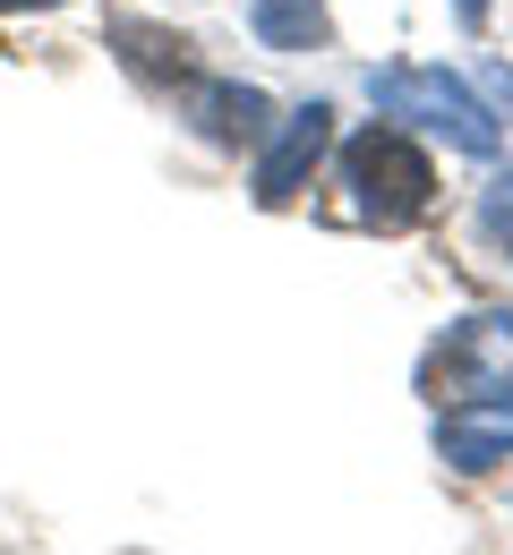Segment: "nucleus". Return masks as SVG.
I'll use <instances>...</instances> for the list:
<instances>
[{
  "label": "nucleus",
  "mask_w": 513,
  "mask_h": 555,
  "mask_svg": "<svg viewBox=\"0 0 513 555\" xmlns=\"http://www.w3.org/2000/svg\"><path fill=\"white\" fill-rule=\"evenodd\" d=\"M437 453L453 470H497L513 453V393H462V402H437Z\"/></svg>",
  "instance_id": "obj_4"
},
{
  "label": "nucleus",
  "mask_w": 513,
  "mask_h": 555,
  "mask_svg": "<svg viewBox=\"0 0 513 555\" xmlns=\"http://www.w3.org/2000/svg\"><path fill=\"white\" fill-rule=\"evenodd\" d=\"M248 26H257L274 52H317V43H325V0H257Z\"/></svg>",
  "instance_id": "obj_7"
},
{
  "label": "nucleus",
  "mask_w": 513,
  "mask_h": 555,
  "mask_svg": "<svg viewBox=\"0 0 513 555\" xmlns=\"http://www.w3.org/2000/svg\"><path fill=\"white\" fill-rule=\"evenodd\" d=\"M368 94H376L385 120H420V129H437V138L462 145V154H497V120H488V103H479L462 77H445V69H376Z\"/></svg>",
  "instance_id": "obj_2"
},
{
  "label": "nucleus",
  "mask_w": 513,
  "mask_h": 555,
  "mask_svg": "<svg viewBox=\"0 0 513 555\" xmlns=\"http://www.w3.org/2000/svg\"><path fill=\"white\" fill-rule=\"evenodd\" d=\"M513 385V325L505 317H471L428 350V393L462 402V393H505Z\"/></svg>",
  "instance_id": "obj_3"
},
{
  "label": "nucleus",
  "mask_w": 513,
  "mask_h": 555,
  "mask_svg": "<svg viewBox=\"0 0 513 555\" xmlns=\"http://www.w3.org/2000/svg\"><path fill=\"white\" fill-rule=\"evenodd\" d=\"M343 189H351V214L376 222V231H402V222H420L428 214V154L411 138H394V129H360V138L343 145Z\"/></svg>",
  "instance_id": "obj_1"
},
{
  "label": "nucleus",
  "mask_w": 513,
  "mask_h": 555,
  "mask_svg": "<svg viewBox=\"0 0 513 555\" xmlns=\"http://www.w3.org/2000/svg\"><path fill=\"white\" fill-rule=\"evenodd\" d=\"M479 222H488V231H497V240L513 248V171H497V180H488V197H479Z\"/></svg>",
  "instance_id": "obj_9"
},
{
  "label": "nucleus",
  "mask_w": 513,
  "mask_h": 555,
  "mask_svg": "<svg viewBox=\"0 0 513 555\" xmlns=\"http://www.w3.org/2000/svg\"><path fill=\"white\" fill-rule=\"evenodd\" d=\"M325 129H334V112H325V103H308V112L283 120L274 154L257 163V206H292L299 180H308V171H317V154H325Z\"/></svg>",
  "instance_id": "obj_5"
},
{
  "label": "nucleus",
  "mask_w": 513,
  "mask_h": 555,
  "mask_svg": "<svg viewBox=\"0 0 513 555\" xmlns=\"http://www.w3.org/2000/svg\"><path fill=\"white\" fill-rule=\"evenodd\" d=\"M462 9V26H488V0H453Z\"/></svg>",
  "instance_id": "obj_11"
},
{
  "label": "nucleus",
  "mask_w": 513,
  "mask_h": 555,
  "mask_svg": "<svg viewBox=\"0 0 513 555\" xmlns=\"http://www.w3.org/2000/svg\"><path fill=\"white\" fill-rule=\"evenodd\" d=\"M0 9H52V0H0Z\"/></svg>",
  "instance_id": "obj_12"
},
{
  "label": "nucleus",
  "mask_w": 513,
  "mask_h": 555,
  "mask_svg": "<svg viewBox=\"0 0 513 555\" xmlns=\"http://www.w3.org/2000/svg\"><path fill=\"white\" fill-rule=\"evenodd\" d=\"M488 94H497V112H513V69H488Z\"/></svg>",
  "instance_id": "obj_10"
},
{
  "label": "nucleus",
  "mask_w": 513,
  "mask_h": 555,
  "mask_svg": "<svg viewBox=\"0 0 513 555\" xmlns=\"http://www.w3.org/2000/svg\"><path fill=\"white\" fill-rule=\"evenodd\" d=\"M120 52H129V69L138 77H171V86H189V43L180 35H154V26H120Z\"/></svg>",
  "instance_id": "obj_8"
},
{
  "label": "nucleus",
  "mask_w": 513,
  "mask_h": 555,
  "mask_svg": "<svg viewBox=\"0 0 513 555\" xmlns=\"http://www.w3.org/2000/svg\"><path fill=\"white\" fill-rule=\"evenodd\" d=\"M197 120H206L215 145H257L266 138V94L257 86H206L197 94Z\"/></svg>",
  "instance_id": "obj_6"
}]
</instances>
